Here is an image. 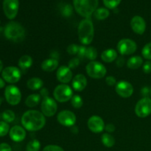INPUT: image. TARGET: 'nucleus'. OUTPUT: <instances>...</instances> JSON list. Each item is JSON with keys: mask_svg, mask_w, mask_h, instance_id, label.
Here are the masks:
<instances>
[{"mask_svg": "<svg viewBox=\"0 0 151 151\" xmlns=\"http://www.w3.org/2000/svg\"><path fill=\"white\" fill-rule=\"evenodd\" d=\"M79 64H80V59L78 58H72L69 61L68 66H69L71 69H72L78 67V66H79Z\"/></svg>", "mask_w": 151, "mask_h": 151, "instance_id": "38", "label": "nucleus"}, {"mask_svg": "<svg viewBox=\"0 0 151 151\" xmlns=\"http://www.w3.org/2000/svg\"><path fill=\"white\" fill-rule=\"evenodd\" d=\"M10 125L4 121H0V137H5L10 132Z\"/></svg>", "mask_w": 151, "mask_h": 151, "instance_id": "32", "label": "nucleus"}, {"mask_svg": "<svg viewBox=\"0 0 151 151\" xmlns=\"http://www.w3.org/2000/svg\"><path fill=\"white\" fill-rule=\"evenodd\" d=\"M19 7V0H4L3 10L8 19L13 20L16 17Z\"/></svg>", "mask_w": 151, "mask_h": 151, "instance_id": "12", "label": "nucleus"}, {"mask_svg": "<svg viewBox=\"0 0 151 151\" xmlns=\"http://www.w3.org/2000/svg\"><path fill=\"white\" fill-rule=\"evenodd\" d=\"M98 53H97V50L94 47H87L86 54V58L91 61L95 60L97 58Z\"/></svg>", "mask_w": 151, "mask_h": 151, "instance_id": "30", "label": "nucleus"}, {"mask_svg": "<svg viewBox=\"0 0 151 151\" xmlns=\"http://www.w3.org/2000/svg\"><path fill=\"white\" fill-rule=\"evenodd\" d=\"M1 118L4 122L9 123V122H12L14 121L15 118H16V114L13 111L5 110L1 114Z\"/></svg>", "mask_w": 151, "mask_h": 151, "instance_id": "29", "label": "nucleus"}, {"mask_svg": "<svg viewBox=\"0 0 151 151\" xmlns=\"http://www.w3.org/2000/svg\"><path fill=\"white\" fill-rule=\"evenodd\" d=\"M118 58L117 52L114 49H108L104 50L101 54V59L106 63H111Z\"/></svg>", "mask_w": 151, "mask_h": 151, "instance_id": "21", "label": "nucleus"}, {"mask_svg": "<svg viewBox=\"0 0 151 151\" xmlns=\"http://www.w3.org/2000/svg\"><path fill=\"white\" fill-rule=\"evenodd\" d=\"M72 13H73V7H72V6L71 4H65L64 7L62 8L61 13L63 15V16H64V17H69V16H72Z\"/></svg>", "mask_w": 151, "mask_h": 151, "instance_id": "35", "label": "nucleus"}, {"mask_svg": "<svg viewBox=\"0 0 151 151\" xmlns=\"http://www.w3.org/2000/svg\"><path fill=\"white\" fill-rule=\"evenodd\" d=\"M135 113L140 118H145L151 114V98L143 97L137 102Z\"/></svg>", "mask_w": 151, "mask_h": 151, "instance_id": "10", "label": "nucleus"}, {"mask_svg": "<svg viewBox=\"0 0 151 151\" xmlns=\"http://www.w3.org/2000/svg\"><path fill=\"white\" fill-rule=\"evenodd\" d=\"M21 122L24 129L35 132L40 131L45 126L46 118L41 111L29 110L22 115Z\"/></svg>", "mask_w": 151, "mask_h": 151, "instance_id": "1", "label": "nucleus"}, {"mask_svg": "<svg viewBox=\"0 0 151 151\" xmlns=\"http://www.w3.org/2000/svg\"><path fill=\"white\" fill-rule=\"evenodd\" d=\"M4 97L6 101L11 106H16L22 100V93L20 89L14 85L7 86L4 90Z\"/></svg>", "mask_w": 151, "mask_h": 151, "instance_id": "7", "label": "nucleus"}, {"mask_svg": "<svg viewBox=\"0 0 151 151\" xmlns=\"http://www.w3.org/2000/svg\"><path fill=\"white\" fill-rule=\"evenodd\" d=\"M1 103H2V99H1V97H0V106L1 105Z\"/></svg>", "mask_w": 151, "mask_h": 151, "instance_id": "49", "label": "nucleus"}, {"mask_svg": "<svg viewBox=\"0 0 151 151\" xmlns=\"http://www.w3.org/2000/svg\"><path fill=\"white\" fill-rule=\"evenodd\" d=\"M78 38L81 44L88 45L92 42L94 36V24L90 19H85L78 25Z\"/></svg>", "mask_w": 151, "mask_h": 151, "instance_id": "2", "label": "nucleus"}, {"mask_svg": "<svg viewBox=\"0 0 151 151\" xmlns=\"http://www.w3.org/2000/svg\"><path fill=\"white\" fill-rule=\"evenodd\" d=\"M42 151H64L60 146L56 145H49L44 147Z\"/></svg>", "mask_w": 151, "mask_h": 151, "instance_id": "37", "label": "nucleus"}, {"mask_svg": "<svg viewBox=\"0 0 151 151\" xmlns=\"http://www.w3.org/2000/svg\"><path fill=\"white\" fill-rule=\"evenodd\" d=\"M0 23H1V22H0Z\"/></svg>", "mask_w": 151, "mask_h": 151, "instance_id": "51", "label": "nucleus"}, {"mask_svg": "<svg viewBox=\"0 0 151 151\" xmlns=\"http://www.w3.org/2000/svg\"><path fill=\"white\" fill-rule=\"evenodd\" d=\"M131 27L135 33L142 35L146 30V22L142 16H135L131 19Z\"/></svg>", "mask_w": 151, "mask_h": 151, "instance_id": "17", "label": "nucleus"}, {"mask_svg": "<svg viewBox=\"0 0 151 151\" xmlns=\"http://www.w3.org/2000/svg\"><path fill=\"white\" fill-rule=\"evenodd\" d=\"M116 128H115V125L112 123H108L106 124V126H105V130L107 131L108 133H113L115 131Z\"/></svg>", "mask_w": 151, "mask_h": 151, "instance_id": "44", "label": "nucleus"}, {"mask_svg": "<svg viewBox=\"0 0 151 151\" xmlns=\"http://www.w3.org/2000/svg\"><path fill=\"white\" fill-rule=\"evenodd\" d=\"M41 113L47 117L54 116L58 110L57 102L55 99L50 97H46L43 98L41 103Z\"/></svg>", "mask_w": 151, "mask_h": 151, "instance_id": "9", "label": "nucleus"}, {"mask_svg": "<svg viewBox=\"0 0 151 151\" xmlns=\"http://www.w3.org/2000/svg\"><path fill=\"white\" fill-rule=\"evenodd\" d=\"M5 86V82H4V80L2 78H0V89Z\"/></svg>", "mask_w": 151, "mask_h": 151, "instance_id": "47", "label": "nucleus"}, {"mask_svg": "<svg viewBox=\"0 0 151 151\" xmlns=\"http://www.w3.org/2000/svg\"><path fill=\"white\" fill-rule=\"evenodd\" d=\"M142 55L147 60H151V42L144 46L142 50Z\"/></svg>", "mask_w": 151, "mask_h": 151, "instance_id": "33", "label": "nucleus"}, {"mask_svg": "<svg viewBox=\"0 0 151 151\" xmlns=\"http://www.w3.org/2000/svg\"><path fill=\"white\" fill-rule=\"evenodd\" d=\"M117 51L122 55H130L137 51V45L134 41L130 38H123L118 42Z\"/></svg>", "mask_w": 151, "mask_h": 151, "instance_id": "11", "label": "nucleus"}, {"mask_svg": "<svg viewBox=\"0 0 151 151\" xmlns=\"http://www.w3.org/2000/svg\"><path fill=\"white\" fill-rule=\"evenodd\" d=\"M87 125H88V129L91 132L94 133V134H99L104 131L106 124L100 116L94 115L88 119Z\"/></svg>", "mask_w": 151, "mask_h": 151, "instance_id": "15", "label": "nucleus"}, {"mask_svg": "<svg viewBox=\"0 0 151 151\" xmlns=\"http://www.w3.org/2000/svg\"><path fill=\"white\" fill-rule=\"evenodd\" d=\"M86 50H87V47H86L84 45L79 46V50H78V58L83 59L84 58H86Z\"/></svg>", "mask_w": 151, "mask_h": 151, "instance_id": "39", "label": "nucleus"}, {"mask_svg": "<svg viewBox=\"0 0 151 151\" xmlns=\"http://www.w3.org/2000/svg\"><path fill=\"white\" fill-rule=\"evenodd\" d=\"M57 120L60 125L65 127H72L76 122V115L69 110H63L58 113Z\"/></svg>", "mask_w": 151, "mask_h": 151, "instance_id": "13", "label": "nucleus"}, {"mask_svg": "<svg viewBox=\"0 0 151 151\" xmlns=\"http://www.w3.org/2000/svg\"><path fill=\"white\" fill-rule=\"evenodd\" d=\"M72 76H73V74L69 66H60L56 72L57 80L63 84H66L70 82L72 80Z\"/></svg>", "mask_w": 151, "mask_h": 151, "instance_id": "16", "label": "nucleus"}, {"mask_svg": "<svg viewBox=\"0 0 151 151\" xmlns=\"http://www.w3.org/2000/svg\"><path fill=\"white\" fill-rule=\"evenodd\" d=\"M41 149V143L38 139H32L27 143L26 151H39Z\"/></svg>", "mask_w": 151, "mask_h": 151, "instance_id": "28", "label": "nucleus"}, {"mask_svg": "<svg viewBox=\"0 0 151 151\" xmlns=\"http://www.w3.org/2000/svg\"><path fill=\"white\" fill-rule=\"evenodd\" d=\"M0 151H13L10 145L3 142L0 144Z\"/></svg>", "mask_w": 151, "mask_h": 151, "instance_id": "43", "label": "nucleus"}, {"mask_svg": "<svg viewBox=\"0 0 151 151\" xmlns=\"http://www.w3.org/2000/svg\"><path fill=\"white\" fill-rule=\"evenodd\" d=\"M74 8L80 16L89 19L98 6V0H73Z\"/></svg>", "mask_w": 151, "mask_h": 151, "instance_id": "3", "label": "nucleus"}, {"mask_svg": "<svg viewBox=\"0 0 151 151\" xmlns=\"http://www.w3.org/2000/svg\"><path fill=\"white\" fill-rule=\"evenodd\" d=\"M86 73L90 78L94 79H101L106 76L107 69L103 63L98 61H90L86 66Z\"/></svg>", "mask_w": 151, "mask_h": 151, "instance_id": "5", "label": "nucleus"}, {"mask_svg": "<svg viewBox=\"0 0 151 151\" xmlns=\"http://www.w3.org/2000/svg\"><path fill=\"white\" fill-rule=\"evenodd\" d=\"M4 36L12 41H22L25 37V29L22 24L16 22H10L4 29Z\"/></svg>", "mask_w": 151, "mask_h": 151, "instance_id": "4", "label": "nucleus"}, {"mask_svg": "<svg viewBox=\"0 0 151 151\" xmlns=\"http://www.w3.org/2000/svg\"><path fill=\"white\" fill-rule=\"evenodd\" d=\"M142 69H143V72H144L145 74L151 73V62L146 61L145 63L143 64Z\"/></svg>", "mask_w": 151, "mask_h": 151, "instance_id": "41", "label": "nucleus"}, {"mask_svg": "<svg viewBox=\"0 0 151 151\" xmlns=\"http://www.w3.org/2000/svg\"><path fill=\"white\" fill-rule=\"evenodd\" d=\"M78 50H79V46L75 44H70V45L68 46L67 49H66L68 54L72 55L78 54Z\"/></svg>", "mask_w": 151, "mask_h": 151, "instance_id": "36", "label": "nucleus"}, {"mask_svg": "<svg viewBox=\"0 0 151 151\" xmlns=\"http://www.w3.org/2000/svg\"><path fill=\"white\" fill-rule=\"evenodd\" d=\"M103 4L107 8L114 9L120 4L122 0H103Z\"/></svg>", "mask_w": 151, "mask_h": 151, "instance_id": "34", "label": "nucleus"}, {"mask_svg": "<svg viewBox=\"0 0 151 151\" xmlns=\"http://www.w3.org/2000/svg\"><path fill=\"white\" fill-rule=\"evenodd\" d=\"M3 80L8 83H16L22 78V72L19 68L16 66H7L3 69L1 72Z\"/></svg>", "mask_w": 151, "mask_h": 151, "instance_id": "8", "label": "nucleus"}, {"mask_svg": "<svg viewBox=\"0 0 151 151\" xmlns=\"http://www.w3.org/2000/svg\"><path fill=\"white\" fill-rule=\"evenodd\" d=\"M32 63H33V60H32V57L27 55H24L22 56L19 60V66L22 70H27L29 68L32 66Z\"/></svg>", "mask_w": 151, "mask_h": 151, "instance_id": "24", "label": "nucleus"}, {"mask_svg": "<svg viewBox=\"0 0 151 151\" xmlns=\"http://www.w3.org/2000/svg\"><path fill=\"white\" fill-rule=\"evenodd\" d=\"M94 17L97 19V20H104V19H107L110 15V12H109V9L106 8V7H100L97 8L94 13Z\"/></svg>", "mask_w": 151, "mask_h": 151, "instance_id": "27", "label": "nucleus"}, {"mask_svg": "<svg viewBox=\"0 0 151 151\" xmlns=\"http://www.w3.org/2000/svg\"><path fill=\"white\" fill-rule=\"evenodd\" d=\"M53 96L56 101L59 103H66L73 97V91L67 84H60L55 88Z\"/></svg>", "mask_w": 151, "mask_h": 151, "instance_id": "6", "label": "nucleus"}, {"mask_svg": "<svg viewBox=\"0 0 151 151\" xmlns=\"http://www.w3.org/2000/svg\"><path fill=\"white\" fill-rule=\"evenodd\" d=\"M150 97H151V88H150Z\"/></svg>", "mask_w": 151, "mask_h": 151, "instance_id": "50", "label": "nucleus"}, {"mask_svg": "<svg viewBox=\"0 0 151 151\" xmlns=\"http://www.w3.org/2000/svg\"><path fill=\"white\" fill-rule=\"evenodd\" d=\"M48 94H49V91L47 88H41V96H42L43 98L46 97H48Z\"/></svg>", "mask_w": 151, "mask_h": 151, "instance_id": "46", "label": "nucleus"}, {"mask_svg": "<svg viewBox=\"0 0 151 151\" xmlns=\"http://www.w3.org/2000/svg\"><path fill=\"white\" fill-rule=\"evenodd\" d=\"M87 78L83 74H78L72 79V88L76 91H82L87 86Z\"/></svg>", "mask_w": 151, "mask_h": 151, "instance_id": "19", "label": "nucleus"}, {"mask_svg": "<svg viewBox=\"0 0 151 151\" xmlns=\"http://www.w3.org/2000/svg\"><path fill=\"white\" fill-rule=\"evenodd\" d=\"M44 86V82L42 80L39 78H32L28 80L27 82V86L29 89L32 91H37V90L41 89Z\"/></svg>", "mask_w": 151, "mask_h": 151, "instance_id": "23", "label": "nucleus"}, {"mask_svg": "<svg viewBox=\"0 0 151 151\" xmlns=\"http://www.w3.org/2000/svg\"><path fill=\"white\" fill-rule=\"evenodd\" d=\"M116 94L123 98H128L134 93V87L132 84L126 81H120L115 86Z\"/></svg>", "mask_w": 151, "mask_h": 151, "instance_id": "14", "label": "nucleus"}, {"mask_svg": "<svg viewBox=\"0 0 151 151\" xmlns=\"http://www.w3.org/2000/svg\"><path fill=\"white\" fill-rule=\"evenodd\" d=\"M3 71V63L1 60H0V73L2 72Z\"/></svg>", "mask_w": 151, "mask_h": 151, "instance_id": "48", "label": "nucleus"}, {"mask_svg": "<svg viewBox=\"0 0 151 151\" xmlns=\"http://www.w3.org/2000/svg\"><path fill=\"white\" fill-rule=\"evenodd\" d=\"M125 60L124 58L119 57V58H116V66L121 68V67H122L124 65H125Z\"/></svg>", "mask_w": 151, "mask_h": 151, "instance_id": "45", "label": "nucleus"}, {"mask_svg": "<svg viewBox=\"0 0 151 151\" xmlns=\"http://www.w3.org/2000/svg\"><path fill=\"white\" fill-rule=\"evenodd\" d=\"M101 141L103 145L106 147H112L115 145V139L111 134L109 133L103 134L101 137Z\"/></svg>", "mask_w": 151, "mask_h": 151, "instance_id": "26", "label": "nucleus"}, {"mask_svg": "<svg viewBox=\"0 0 151 151\" xmlns=\"http://www.w3.org/2000/svg\"><path fill=\"white\" fill-rule=\"evenodd\" d=\"M26 135L27 134L24 128L20 125H15L12 127L9 132L10 138L16 142H20L23 141L26 137Z\"/></svg>", "mask_w": 151, "mask_h": 151, "instance_id": "18", "label": "nucleus"}, {"mask_svg": "<svg viewBox=\"0 0 151 151\" xmlns=\"http://www.w3.org/2000/svg\"><path fill=\"white\" fill-rule=\"evenodd\" d=\"M141 94L143 97H149L148 96L150 95V88L147 86L143 87L141 89Z\"/></svg>", "mask_w": 151, "mask_h": 151, "instance_id": "42", "label": "nucleus"}, {"mask_svg": "<svg viewBox=\"0 0 151 151\" xmlns=\"http://www.w3.org/2000/svg\"><path fill=\"white\" fill-rule=\"evenodd\" d=\"M126 64L129 69H133V70L137 69L143 65V59L139 55L133 56L128 59Z\"/></svg>", "mask_w": 151, "mask_h": 151, "instance_id": "22", "label": "nucleus"}, {"mask_svg": "<svg viewBox=\"0 0 151 151\" xmlns=\"http://www.w3.org/2000/svg\"><path fill=\"white\" fill-rule=\"evenodd\" d=\"M41 102V95L38 94H32L25 100V105L29 108H34Z\"/></svg>", "mask_w": 151, "mask_h": 151, "instance_id": "25", "label": "nucleus"}, {"mask_svg": "<svg viewBox=\"0 0 151 151\" xmlns=\"http://www.w3.org/2000/svg\"><path fill=\"white\" fill-rule=\"evenodd\" d=\"M41 67L44 72H53L58 67V60L53 58H47L42 62Z\"/></svg>", "mask_w": 151, "mask_h": 151, "instance_id": "20", "label": "nucleus"}, {"mask_svg": "<svg viewBox=\"0 0 151 151\" xmlns=\"http://www.w3.org/2000/svg\"><path fill=\"white\" fill-rule=\"evenodd\" d=\"M71 103H72V106H73V108H75V109H80L83 105V99L81 96L76 94V95H73V97H72Z\"/></svg>", "mask_w": 151, "mask_h": 151, "instance_id": "31", "label": "nucleus"}, {"mask_svg": "<svg viewBox=\"0 0 151 151\" xmlns=\"http://www.w3.org/2000/svg\"><path fill=\"white\" fill-rule=\"evenodd\" d=\"M106 83H107L108 86H116V80L114 77L113 76H108L106 78Z\"/></svg>", "mask_w": 151, "mask_h": 151, "instance_id": "40", "label": "nucleus"}]
</instances>
